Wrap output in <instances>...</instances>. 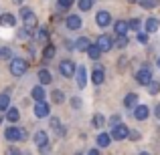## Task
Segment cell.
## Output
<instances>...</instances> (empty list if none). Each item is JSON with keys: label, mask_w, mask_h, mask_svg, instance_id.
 Returning a JSON list of instances; mask_svg holds the SVG:
<instances>
[{"label": "cell", "mask_w": 160, "mask_h": 155, "mask_svg": "<svg viewBox=\"0 0 160 155\" xmlns=\"http://www.w3.org/2000/svg\"><path fill=\"white\" fill-rule=\"evenodd\" d=\"M27 71H28V62L24 61V58H12V61H10V73H12V77H22Z\"/></svg>", "instance_id": "6da1fadb"}, {"label": "cell", "mask_w": 160, "mask_h": 155, "mask_svg": "<svg viewBox=\"0 0 160 155\" xmlns=\"http://www.w3.org/2000/svg\"><path fill=\"white\" fill-rule=\"evenodd\" d=\"M4 137H6L8 141H22V139H27V131H24V129H18L16 125H12V127H8L6 131H4Z\"/></svg>", "instance_id": "7a4b0ae2"}, {"label": "cell", "mask_w": 160, "mask_h": 155, "mask_svg": "<svg viewBox=\"0 0 160 155\" xmlns=\"http://www.w3.org/2000/svg\"><path fill=\"white\" fill-rule=\"evenodd\" d=\"M150 81H152V71H150L148 66H142V69L136 71V83H138V85L146 87Z\"/></svg>", "instance_id": "3957f363"}, {"label": "cell", "mask_w": 160, "mask_h": 155, "mask_svg": "<svg viewBox=\"0 0 160 155\" xmlns=\"http://www.w3.org/2000/svg\"><path fill=\"white\" fill-rule=\"evenodd\" d=\"M95 47H98L102 52H108V51L113 48V39L109 34H102V36H98V40H95Z\"/></svg>", "instance_id": "277c9868"}, {"label": "cell", "mask_w": 160, "mask_h": 155, "mask_svg": "<svg viewBox=\"0 0 160 155\" xmlns=\"http://www.w3.org/2000/svg\"><path fill=\"white\" fill-rule=\"evenodd\" d=\"M59 73H61L63 77H75V62L73 61H61Z\"/></svg>", "instance_id": "5b68a950"}, {"label": "cell", "mask_w": 160, "mask_h": 155, "mask_svg": "<svg viewBox=\"0 0 160 155\" xmlns=\"http://www.w3.org/2000/svg\"><path fill=\"white\" fill-rule=\"evenodd\" d=\"M128 133H130V129L126 127V125H122V123H118V125H113V129H112V139H126L128 137Z\"/></svg>", "instance_id": "8992f818"}, {"label": "cell", "mask_w": 160, "mask_h": 155, "mask_svg": "<svg viewBox=\"0 0 160 155\" xmlns=\"http://www.w3.org/2000/svg\"><path fill=\"white\" fill-rule=\"evenodd\" d=\"M49 115H51V107H49V103L37 101V105H35V117L43 119V117H49Z\"/></svg>", "instance_id": "52a82bcc"}, {"label": "cell", "mask_w": 160, "mask_h": 155, "mask_svg": "<svg viewBox=\"0 0 160 155\" xmlns=\"http://www.w3.org/2000/svg\"><path fill=\"white\" fill-rule=\"evenodd\" d=\"M35 143L39 145L41 151H47V149H49V135L45 131H37L35 133Z\"/></svg>", "instance_id": "ba28073f"}, {"label": "cell", "mask_w": 160, "mask_h": 155, "mask_svg": "<svg viewBox=\"0 0 160 155\" xmlns=\"http://www.w3.org/2000/svg\"><path fill=\"white\" fill-rule=\"evenodd\" d=\"M95 22L99 24V26H109V22H112V14H109L108 10H99L98 14H95Z\"/></svg>", "instance_id": "9c48e42d"}, {"label": "cell", "mask_w": 160, "mask_h": 155, "mask_svg": "<svg viewBox=\"0 0 160 155\" xmlns=\"http://www.w3.org/2000/svg\"><path fill=\"white\" fill-rule=\"evenodd\" d=\"M22 20H24V28H28V30H35V28L39 26V20H37V16H35L32 10L28 12V14H24Z\"/></svg>", "instance_id": "30bf717a"}, {"label": "cell", "mask_w": 160, "mask_h": 155, "mask_svg": "<svg viewBox=\"0 0 160 155\" xmlns=\"http://www.w3.org/2000/svg\"><path fill=\"white\" fill-rule=\"evenodd\" d=\"M148 115H150V109L146 107V105H136V107H134V117H136L138 121L148 119Z\"/></svg>", "instance_id": "8fae6325"}, {"label": "cell", "mask_w": 160, "mask_h": 155, "mask_svg": "<svg viewBox=\"0 0 160 155\" xmlns=\"http://www.w3.org/2000/svg\"><path fill=\"white\" fill-rule=\"evenodd\" d=\"M75 75H77L79 89H83V87L87 85V71H85V66H75Z\"/></svg>", "instance_id": "7c38bea8"}, {"label": "cell", "mask_w": 160, "mask_h": 155, "mask_svg": "<svg viewBox=\"0 0 160 155\" xmlns=\"http://www.w3.org/2000/svg\"><path fill=\"white\" fill-rule=\"evenodd\" d=\"M81 18H79L77 14H71L69 18H67V28H69V30H77V28H81Z\"/></svg>", "instance_id": "4fadbf2b"}, {"label": "cell", "mask_w": 160, "mask_h": 155, "mask_svg": "<svg viewBox=\"0 0 160 155\" xmlns=\"http://www.w3.org/2000/svg\"><path fill=\"white\" fill-rule=\"evenodd\" d=\"M31 97L35 99V101H45V87H43V85H37V87H32V91H31Z\"/></svg>", "instance_id": "5bb4252c"}, {"label": "cell", "mask_w": 160, "mask_h": 155, "mask_svg": "<svg viewBox=\"0 0 160 155\" xmlns=\"http://www.w3.org/2000/svg\"><path fill=\"white\" fill-rule=\"evenodd\" d=\"M136 105H138V95L136 93H128L124 97V107L126 109H134Z\"/></svg>", "instance_id": "9a60e30c"}, {"label": "cell", "mask_w": 160, "mask_h": 155, "mask_svg": "<svg viewBox=\"0 0 160 155\" xmlns=\"http://www.w3.org/2000/svg\"><path fill=\"white\" fill-rule=\"evenodd\" d=\"M39 81H41V85H51L53 83V77H51V73H49L47 69H41L39 71Z\"/></svg>", "instance_id": "2e32d148"}, {"label": "cell", "mask_w": 160, "mask_h": 155, "mask_svg": "<svg viewBox=\"0 0 160 155\" xmlns=\"http://www.w3.org/2000/svg\"><path fill=\"white\" fill-rule=\"evenodd\" d=\"M91 81H93V85H102V83L106 81V73H103V69H95L93 75H91Z\"/></svg>", "instance_id": "e0dca14e"}, {"label": "cell", "mask_w": 160, "mask_h": 155, "mask_svg": "<svg viewBox=\"0 0 160 155\" xmlns=\"http://www.w3.org/2000/svg\"><path fill=\"white\" fill-rule=\"evenodd\" d=\"M95 141H98V145H99V147H108V145L112 143V135H109V133H99Z\"/></svg>", "instance_id": "ac0fdd59"}, {"label": "cell", "mask_w": 160, "mask_h": 155, "mask_svg": "<svg viewBox=\"0 0 160 155\" xmlns=\"http://www.w3.org/2000/svg\"><path fill=\"white\" fill-rule=\"evenodd\" d=\"M6 119L8 121H10V123H16V121H18L20 119V113H18V109H14V107H8L6 109Z\"/></svg>", "instance_id": "d6986e66"}, {"label": "cell", "mask_w": 160, "mask_h": 155, "mask_svg": "<svg viewBox=\"0 0 160 155\" xmlns=\"http://www.w3.org/2000/svg\"><path fill=\"white\" fill-rule=\"evenodd\" d=\"M0 24H4V26H14L16 18L12 14H8V12H6V14H0Z\"/></svg>", "instance_id": "ffe728a7"}, {"label": "cell", "mask_w": 160, "mask_h": 155, "mask_svg": "<svg viewBox=\"0 0 160 155\" xmlns=\"http://www.w3.org/2000/svg\"><path fill=\"white\" fill-rule=\"evenodd\" d=\"M73 44L77 47V51L85 52V51H87V47L91 44V40H89V39H85V36H81V39H77V43H73Z\"/></svg>", "instance_id": "44dd1931"}, {"label": "cell", "mask_w": 160, "mask_h": 155, "mask_svg": "<svg viewBox=\"0 0 160 155\" xmlns=\"http://www.w3.org/2000/svg\"><path fill=\"white\" fill-rule=\"evenodd\" d=\"M87 54H89V58L91 61H98L99 57H102V51H99L98 47H95V44H89V47H87V51H85Z\"/></svg>", "instance_id": "7402d4cb"}, {"label": "cell", "mask_w": 160, "mask_h": 155, "mask_svg": "<svg viewBox=\"0 0 160 155\" xmlns=\"http://www.w3.org/2000/svg\"><path fill=\"white\" fill-rule=\"evenodd\" d=\"M113 28H116V34H126V32L130 30V28H128V22H126V20H118V22L113 24Z\"/></svg>", "instance_id": "603a6c76"}, {"label": "cell", "mask_w": 160, "mask_h": 155, "mask_svg": "<svg viewBox=\"0 0 160 155\" xmlns=\"http://www.w3.org/2000/svg\"><path fill=\"white\" fill-rule=\"evenodd\" d=\"M128 44H130V40L126 34H118V39L113 40V47H118V48H126Z\"/></svg>", "instance_id": "cb8c5ba5"}, {"label": "cell", "mask_w": 160, "mask_h": 155, "mask_svg": "<svg viewBox=\"0 0 160 155\" xmlns=\"http://www.w3.org/2000/svg\"><path fill=\"white\" fill-rule=\"evenodd\" d=\"M91 125H93L95 129H102L103 125H106V117L99 115V113H98V115H93V117H91Z\"/></svg>", "instance_id": "d4e9b609"}, {"label": "cell", "mask_w": 160, "mask_h": 155, "mask_svg": "<svg viewBox=\"0 0 160 155\" xmlns=\"http://www.w3.org/2000/svg\"><path fill=\"white\" fill-rule=\"evenodd\" d=\"M158 26H160L158 18H148V20H146V32H156Z\"/></svg>", "instance_id": "484cf974"}, {"label": "cell", "mask_w": 160, "mask_h": 155, "mask_svg": "<svg viewBox=\"0 0 160 155\" xmlns=\"http://www.w3.org/2000/svg\"><path fill=\"white\" fill-rule=\"evenodd\" d=\"M53 57H55V47H53V44H47V43H45V48H43V58H45V61H51Z\"/></svg>", "instance_id": "4316f807"}, {"label": "cell", "mask_w": 160, "mask_h": 155, "mask_svg": "<svg viewBox=\"0 0 160 155\" xmlns=\"http://www.w3.org/2000/svg\"><path fill=\"white\" fill-rule=\"evenodd\" d=\"M8 107H10V97H8V93H0V113L6 111Z\"/></svg>", "instance_id": "83f0119b"}, {"label": "cell", "mask_w": 160, "mask_h": 155, "mask_svg": "<svg viewBox=\"0 0 160 155\" xmlns=\"http://www.w3.org/2000/svg\"><path fill=\"white\" fill-rule=\"evenodd\" d=\"M51 127L55 129V133H57L59 137H61V135H65V129L61 127V121H59L57 117H53V119H51Z\"/></svg>", "instance_id": "f1b7e54d"}, {"label": "cell", "mask_w": 160, "mask_h": 155, "mask_svg": "<svg viewBox=\"0 0 160 155\" xmlns=\"http://www.w3.org/2000/svg\"><path fill=\"white\" fill-rule=\"evenodd\" d=\"M51 99H53V103H63V101H65V93L57 89V91L51 93Z\"/></svg>", "instance_id": "f546056e"}, {"label": "cell", "mask_w": 160, "mask_h": 155, "mask_svg": "<svg viewBox=\"0 0 160 155\" xmlns=\"http://www.w3.org/2000/svg\"><path fill=\"white\" fill-rule=\"evenodd\" d=\"M146 87H148L150 95H158V93H160V83H156V81H150Z\"/></svg>", "instance_id": "4dcf8cb0"}, {"label": "cell", "mask_w": 160, "mask_h": 155, "mask_svg": "<svg viewBox=\"0 0 160 155\" xmlns=\"http://www.w3.org/2000/svg\"><path fill=\"white\" fill-rule=\"evenodd\" d=\"M138 2L142 4V8H154V6H158L160 0H138Z\"/></svg>", "instance_id": "1f68e13d"}, {"label": "cell", "mask_w": 160, "mask_h": 155, "mask_svg": "<svg viewBox=\"0 0 160 155\" xmlns=\"http://www.w3.org/2000/svg\"><path fill=\"white\" fill-rule=\"evenodd\" d=\"M140 26H142V22H140L138 18L128 20V28H132V30H140Z\"/></svg>", "instance_id": "d6a6232c"}, {"label": "cell", "mask_w": 160, "mask_h": 155, "mask_svg": "<svg viewBox=\"0 0 160 155\" xmlns=\"http://www.w3.org/2000/svg\"><path fill=\"white\" fill-rule=\"evenodd\" d=\"M93 6V0H79V8L81 10H89Z\"/></svg>", "instance_id": "836d02e7"}, {"label": "cell", "mask_w": 160, "mask_h": 155, "mask_svg": "<svg viewBox=\"0 0 160 155\" xmlns=\"http://www.w3.org/2000/svg\"><path fill=\"white\" fill-rule=\"evenodd\" d=\"M39 40H41V43H47V40H49V30H47V28H41V30H39Z\"/></svg>", "instance_id": "e575fe53"}, {"label": "cell", "mask_w": 160, "mask_h": 155, "mask_svg": "<svg viewBox=\"0 0 160 155\" xmlns=\"http://www.w3.org/2000/svg\"><path fill=\"white\" fill-rule=\"evenodd\" d=\"M138 43H142V44H146V43H148V32L138 30Z\"/></svg>", "instance_id": "d590c367"}, {"label": "cell", "mask_w": 160, "mask_h": 155, "mask_svg": "<svg viewBox=\"0 0 160 155\" xmlns=\"http://www.w3.org/2000/svg\"><path fill=\"white\" fill-rule=\"evenodd\" d=\"M57 2H59V6H61V8H69L71 4H73V0H57Z\"/></svg>", "instance_id": "8d00e7d4"}, {"label": "cell", "mask_w": 160, "mask_h": 155, "mask_svg": "<svg viewBox=\"0 0 160 155\" xmlns=\"http://www.w3.org/2000/svg\"><path fill=\"white\" fill-rule=\"evenodd\" d=\"M0 57L8 58V57H10V51H8V48H0Z\"/></svg>", "instance_id": "74e56055"}, {"label": "cell", "mask_w": 160, "mask_h": 155, "mask_svg": "<svg viewBox=\"0 0 160 155\" xmlns=\"http://www.w3.org/2000/svg\"><path fill=\"white\" fill-rule=\"evenodd\" d=\"M71 105H73V107H75V109H77V107H81V101H79V99H77V97H75V99H73V101H71Z\"/></svg>", "instance_id": "f35d334b"}, {"label": "cell", "mask_w": 160, "mask_h": 155, "mask_svg": "<svg viewBox=\"0 0 160 155\" xmlns=\"http://www.w3.org/2000/svg\"><path fill=\"white\" fill-rule=\"evenodd\" d=\"M118 123H120V117L113 115V117H112V125H118Z\"/></svg>", "instance_id": "ab89813d"}, {"label": "cell", "mask_w": 160, "mask_h": 155, "mask_svg": "<svg viewBox=\"0 0 160 155\" xmlns=\"http://www.w3.org/2000/svg\"><path fill=\"white\" fill-rule=\"evenodd\" d=\"M154 115H156V119H160V105H156V109H154Z\"/></svg>", "instance_id": "60d3db41"}, {"label": "cell", "mask_w": 160, "mask_h": 155, "mask_svg": "<svg viewBox=\"0 0 160 155\" xmlns=\"http://www.w3.org/2000/svg\"><path fill=\"white\" fill-rule=\"evenodd\" d=\"M8 153H20V151L16 147H8Z\"/></svg>", "instance_id": "b9f144b4"}, {"label": "cell", "mask_w": 160, "mask_h": 155, "mask_svg": "<svg viewBox=\"0 0 160 155\" xmlns=\"http://www.w3.org/2000/svg\"><path fill=\"white\" fill-rule=\"evenodd\" d=\"M156 65H158V69H160V57H158V61H156Z\"/></svg>", "instance_id": "7bdbcfd3"}, {"label": "cell", "mask_w": 160, "mask_h": 155, "mask_svg": "<svg viewBox=\"0 0 160 155\" xmlns=\"http://www.w3.org/2000/svg\"><path fill=\"white\" fill-rule=\"evenodd\" d=\"M14 2H16V4H20V2H22V0H14Z\"/></svg>", "instance_id": "ee69618b"}, {"label": "cell", "mask_w": 160, "mask_h": 155, "mask_svg": "<svg viewBox=\"0 0 160 155\" xmlns=\"http://www.w3.org/2000/svg\"><path fill=\"white\" fill-rule=\"evenodd\" d=\"M128 2H138V0H128Z\"/></svg>", "instance_id": "f6af8a7d"}, {"label": "cell", "mask_w": 160, "mask_h": 155, "mask_svg": "<svg viewBox=\"0 0 160 155\" xmlns=\"http://www.w3.org/2000/svg\"><path fill=\"white\" fill-rule=\"evenodd\" d=\"M0 123H2V115H0Z\"/></svg>", "instance_id": "bcb514c9"}]
</instances>
